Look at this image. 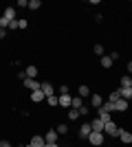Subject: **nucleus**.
Listing matches in <instances>:
<instances>
[{
	"label": "nucleus",
	"instance_id": "obj_1",
	"mask_svg": "<svg viewBox=\"0 0 132 147\" xmlns=\"http://www.w3.org/2000/svg\"><path fill=\"white\" fill-rule=\"evenodd\" d=\"M88 143L95 147L104 145V132H90V136H88Z\"/></svg>",
	"mask_w": 132,
	"mask_h": 147
},
{
	"label": "nucleus",
	"instance_id": "obj_2",
	"mask_svg": "<svg viewBox=\"0 0 132 147\" xmlns=\"http://www.w3.org/2000/svg\"><path fill=\"white\" fill-rule=\"evenodd\" d=\"M104 129H106L108 136H119V134H121V127L117 125V123H112V121L106 123V125H104Z\"/></svg>",
	"mask_w": 132,
	"mask_h": 147
},
{
	"label": "nucleus",
	"instance_id": "obj_3",
	"mask_svg": "<svg viewBox=\"0 0 132 147\" xmlns=\"http://www.w3.org/2000/svg\"><path fill=\"white\" fill-rule=\"evenodd\" d=\"M22 84H24V88H29V90H40V86H42V84H40L38 79H29V77H26L24 81H22Z\"/></svg>",
	"mask_w": 132,
	"mask_h": 147
},
{
	"label": "nucleus",
	"instance_id": "obj_4",
	"mask_svg": "<svg viewBox=\"0 0 132 147\" xmlns=\"http://www.w3.org/2000/svg\"><path fill=\"white\" fill-rule=\"evenodd\" d=\"M90 132H93V127H90V123H84L82 127H79V138H82V141L86 138V141H88V136H90Z\"/></svg>",
	"mask_w": 132,
	"mask_h": 147
},
{
	"label": "nucleus",
	"instance_id": "obj_5",
	"mask_svg": "<svg viewBox=\"0 0 132 147\" xmlns=\"http://www.w3.org/2000/svg\"><path fill=\"white\" fill-rule=\"evenodd\" d=\"M57 99H60V105H62V108H70V103H73V97H70V94H57Z\"/></svg>",
	"mask_w": 132,
	"mask_h": 147
},
{
	"label": "nucleus",
	"instance_id": "obj_6",
	"mask_svg": "<svg viewBox=\"0 0 132 147\" xmlns=\"http://www.w3.org/2000/svg\"><path fill=\"white\" fill-rule=\"evenodd\" d=\"M2 18H7L9 22H16V7H7L5 13H2Z\"/></svg>",
	"mask_w": 132,
	"mask_h": 147
},
{
	"label": "nucleus",
	"instance_id": "obj_7",
	"mask_svg": "<svg viewBox=\"0 0 132 147\" xmlns=\"http://www.w3.org/2000/svg\"><path fill=\"white\" fill-rule=\"evenodd\" d=\"M128 110V101L126 99H117L114 101V112H126Z\"/></svg>",
	"mask_w": 132,
	"mask_h": 147
},
{
	"label": "nucleus",
	"instance_id": "obj_8",
	"mask_svg": "<svg viewBox=\"0 0 132 147\" xmlns=\"http://www.w3.org/2000/svg\"><path fill=\"white\" fill-rule=\"evenodd\" d=\"M101 103H104L101 94H90V105H93V108H97V110H99V108H101Z\"/></svg>",
	"mask_w": 132,
	"mask_h": 147
},
{
	"label": "nucleus",
	"instance_id": "obj_9",
	"mask_svg": "<svg viewBox=\"0 0 132 147\" xmlns=\"http://www.w3.org/2000/svg\"><path fill=\"white\" fill-rule=\"evenodd\" d=\"M57 136H60V134H57L55 129H49V134L44 136V141L49 143V145H53V143H57Z\"/></svg>",
	"mask_w": 132,
	"mask_h": 147
},
{
	"label": "nucleus",
	"instance_id": "obj_10",
	"mask_svg": "<svg viewBox=\"0 0 132 147\" xmlns=\"http://www.w3.org/2000/svg\"><path fill=\"white\" fill-rule=\"evenodd\" d=\"M97 112H99V117H97V119H99V121L104 123V125L112 121V117H110V112H104V110H101V108H99V110H97Z\"/></svg>",
	"mask_w": 132,
	"mask_h": 147
},
{
	"label": "nucleus",
	"instance_id": "obj_11",
	"mask_svg": "<svg viewBox=\"0 0 132 147\" xmlns=\"http://www.w3.org/2000/svg\"><path fill=\"white\" fill-rule=\"evenodd\" d=\"M44 145H46L44 136H33V138H31V145H29V147H44Z\"/></svg>",
	"mask_w": 132,
	"mask_h": 147
},
{
	"label": "nucleus",
	"instance_id": "obj_12",
	"mask_svg": "<svg viewBox=\"0 0 132 147\" xmlns=\"http://www.w3.org/2000/svg\"><path fill=\"white\" fill-rule=\"evenodd\" d=\"M119 138H121V143H126V145H130V143H132V134L128 132V129H121Z\"/></svg>",
	"mask_w": 132,
	"mask_h": 147
},
{
	"label": "nucleus",
	"instance_id": "obj_13",
	"mask_svg": "<svg viewBox=\"0 0 132 147\" xmlns=\"http://www.w3.org/2000/svg\"><path fill=\"white\" fill-rule=\"evenodd\" d=\"M119 97L126 99V101H130L132 99V88H119Z\"/></svg>",
	"mask_w": 132,
	"mask_h": 147
},
{
	"label": "nucleus",
	"instance_id": "obj_14",
	"mask_svg": "<svg viewBox=\"0 0 132 147\" xmlns=\"http://www.w3.org/2000/svg\"><path fill=\"white\" fill-rule=\"evenodd\" d=\"M40 90L44 92V97H51V94L55 92V88L51 86V84H42V86H40Z\"/></svg>",
	"mask_w": 132,
	"mask_h": 147
},
{
	"label": "nucleus",
	"instance_id": "obj_15",
	"mask_svg": "<svg viewBox=\"0 0 132 147\" xmlns=\"http://www.w3.org/2000/svg\"><path fill=\"white\" fill-rule=\"evenodd\" d=\"M42 99H46V97H44V92H42V90H33V92H31V101H35V103H40Z\"/></svg>",
	"mask_w": 132,
	"mask_h": 147
},
{
	"label": "nucleus",
	"instance_id": "obj_16",
	"mask_svg": "<svg viewBox=\"0 0 132 147\" xmlns=\"http://www.w3.org/2000/svg\"><path fill=\"white\" fill-rule=\"evenodd\" d=\"M26 77H29V79H35V77H38V68L35 66H26Z\"/></svg>",
	"mask_w": 132,
	"mask_h": 147
},
{
	"label": "nucleus",
	"instance_id": "obj_17",
	"mask_svg": "<svg viewBox=\"0 0 132 147\" xmlns=\"http://www.w3.org/2000/svg\"><path fill=\"white\" fill-rule=\"evenodd\" d=\"M90 127H93V132H104V123H101L99 119H95V121L90 123Z\"/></svg>",
	"mask_w": 132,
	"mask_h": 147
},
{
	"label": "nucleus",
	"instance_id": "obj_18",
	"mask_svg": "<svg viewBox=\"0 0 132 147\" xmlns=\"http://www.w3.org/2000/svg\"><path fill=\"white\" fill-rule=\"evenodd\" d=\"M101 110L112 114V112H114V103H112V101H104V103H101Z\"/></svg>",
	"mask_w": 132,
	"mask_h": 147
},
{
	"label": "nucleus",
	"instance_id": "obj_19",
	"mask_svg": "<svg viewBox=\"0 0 132 147\" xmlns=\"http://www.w3.org/2000/svg\"><path fill=\"white\" fill-rule=\"evenodd\" d=\"M121 88H132V77H130V75L121 77Z\"/></svg>",
	"mask_w": 132,
	"mask_h": 147
},
{
	"label": "nucleus",
	"instance_id": "obj_20",
	"mask_svg": "<svg viewBox=\"0 0 132 147\" xmlns=\"http://www.w3.org/2000/svg\"><path fill=\"white\" fill-rule=\"evenodd\" d=\"M101 66H104V68H112V59H110V55L101 57Z\"/></svg>",
	"mask_w": 132,
	"mask_h": 147
},
{
	"label": "nucleus",
	"instance_id": "obj_21",
	"mask_svg": "<svg viewBox=\"0 0 132 147\" xmlns=\"http://www.w3.org/2000/svg\"><path fill=\"white\" fill-rule=\"evenodd\" d=\"M77 94H79V97H88V94H90V88H88V86H79V90H77Z\"/></svg>",
	"mask_w": 132,
	"mask_h": 147
},
{
	"label": "nucleus",
	"instance_id": "obj_22",
	"mask_svg": "<svg viewBox=\"0 0 132 147\" xmlns=\"http://www.w3.org/2000/svg\"><path fill=\"white\" fill-rule=\"evenodd\" d=\"M55 132H57V134H60V136L68 134V127H66V123H62V125H57V127H55Z\"/></svg>",
	"mask_w": 132,
	"mask_h": 147
},
{
	"label": "nucleus",
	"instance_id": "obj_23",
	"mask_svg": "<svg viewBox=\"0 0 132 147\" xmlns=\"http://www.w3.org/2000/svg\"><path fill=\"white\" fill-rule=\"evenodd\" d=\"M46 101H49V105H60V99H57V94H51V97H46Z\"/></svg>",
	"mask_w": 132,
	"mask_h": 147
},
{
	"label": "nucleus",
	"instance_id": "obj_24",
	"mask_svg": "<svg viewBox=\"0 0 132 147\" xmlns=\"http://www.w3.org/2000/svg\"><path fill=\"white\" fill-rule=\"evenodd\" d=\"M68 119H70V121H77V119H79V110L70 108V110H68Z\"/></svg>",
	"mask_w": 132,
	"mask_h": 147
},
{
	"label": "nucleus",
	"instance_id": "obj_25",
	"mask_svg": "<svg viewBox=\"0 0 132 147\" xmlns=\"http://www.w3.org/2000/svg\"><path fill=\"white\" fill-rule=\"evenodd\" d=\"M70 108L79 110V108H82V97H73V103H70Z\"/></svg>",
	"mask_w": 132,
	"mask_h": 147
},
{
	"label": "nucleus",
	"instance_id": "obj_26",
	"mask_svg": "<svg viewBox=\"0 0 132 147\" xmlns=\"http://www.w3.org/2000/svg\"><path fill=\"white\" fill-rule=\"evenodd\" d=\"M40 7H42V2H40V0H29V9H33V11H35V9H40Z\"/></svg>",
	"mask_w": 132,
	"mask_h": 147
},
{
	"label": "nucleus",
	"instance_id": "obj_27",
	"mask_svg": "<svg viewBox=\"0 0 132 147\" xmlns=\"http://www.w3.org/2000/svg\"><path fill=\"white\" fill-rule=\"evenodd\" d=\"M117 99H121V97H119V90H114V92H110V94H108V101H112V103L117 101Z\"/></svg>",
	"mask_w": 132,
	"mask_h": 147
},
{
	"label": "nucleus",
	"instance_id": "obj_28",
	"mask_svg": "<svg viewBox=\"0 0 132 147\" xmlns=\"http://www.w3.org/2000/svg\"><path fill=\"white\" fill-rule=\"evenodd\" d=\"M0 29H9V20L7 18H0Z\"/></svg>",
	"mask_w": 132,
	"mask_h": 147
},
{
	"label": "nucleus",
	"instance_id": "obj_29",
	"mask_svg": "<svg viewBox=\"0 0 132 147\" xmlns=\"http://www.w3.org/2000/svg\"><path fill=\"white\" fill-rule=\"evenodd\" d=\"M95 53H97V55H101V57H104V46H101V44H97V46H95Z\"/></svg>",
	"mask_w": 132,
	"mask_h": 147
},
{
	"label": "nucleus",
	"instance_id": "obj_30",
	"mask_svg": "<svg viewBox=\"0 0 132 147\" xmlns=\"http://www.w3.org/2000/svg\"><path fill=\"white\" fill-rule=\"evenodd\" d=\"M26 26H29L26 20H18V29H26Z\"/></svg>",
	"mask_w": 132,
	"mask_h": 147
},
{
	"label": "nucleus",
	"instance_id": "obj_31",
	"mask_svg": "<svg viewBox=\"0 0 132 147\" xmlns=\"http://www.w3.org/2000/svg\"><path fill=\"white\" fill-rule=\"evenodd\" d=\"M60 94H68V86L64 84V86H60Z\"/></svg>",
	"mask_w": 132,
	"mask_h": 147
},
{
	"label": "nucleus",
	"instance_id": "obj_32",
	"mask_svg": "<svg viewBox=\"0 0 132 147\" xmlns=\"http://www.w3.org/2000/svg\"><path fill=\"white\" fill-rule=\"evenodd\" d=\"M86 114H88V108L82 105V108H79V117H86Z\"/></svg>",
	"mask_w": 132,
	"mask_h": 147
},
{
	"label": "nucleus",
	"instance_id": "obj_33",
	"mask_svg": "<svg viewBox=\"0 0 132 147\" xmlns=\"http://www.w3.org/2000/svg\"><path fill=\"white\" fill-rule=\"evenodd\" d=\"M9 29H11V31L18 29V20H16V22H9Z\"/></svg>",
	"mask_w": 132,
	"mask_h": 147
},
{
	"label": "nucleus",
	"instance_id": "obj_34",
	"mask_svg": "<svg viewBox=\"0 0 132 147\" xmlns=\"http://www.w3.org/2000/svg\"><path fill=\"white\" fill-rule=\"evenodd\" d=\"M0 147H11V143L9 141H0Z\"/></svg>",
	"mask_w": 132,
	"mask_h": 147
},
{
	"label": "nucleus",
	"instance_id": "obj_35",
	"mask_svg": "<svg viewBox=\"0 0 132 147\" xmlns=\"http://www.w3.org/2000/svg\"><path fill=\"white\" fill-rule=\"evenodd\" d=\"M2 37H7V29H0V40Z\"/></svg>",
	"mask_w": 132,
	"mask_h": 147
},
{
	"label": "nucleus",
	"instance_id": "obj_36",
	"mask_svg": "<svg viewBox=\"0 0 132 147\" xmlns=\"http://www.w3.org/2000/svg\"><path fill=\"white\" fill-rule=\"evenodd\" d=\"M128 73H132V61H128Z\"/></svg>",
	"mask_w": 132,
	"mask_h": 147
},
{
	"label": "nucleus",
	"instance_id": "obj_37",
	"mask_svg": "<svg viewBox=\"0 0 132 147\" xmlns=\"http://www.w3.org/2000/svg\"><path fill=\"white\" fill-rule=\"evenodd\" d=\"M44 147H60V145H57V143H53V145H49V143H46Z\"/></svg>",
	"mask_w": 132,
	"mask_h": 147
},
{
	"label": "nucleus",
	"instance_id": "obj_38",
	"mask_svg": "<svg viewBox=\"0 0 132 147\" xmlns=\"http://www.w3.org/2000/svg\"><path fill=\"white\" fill-rule=\"evenodd\" d=\"M26 147H29V145H26Z\"/></svg>",
	"mask_w": 132,
	"mask_h": 147
}]
</instances>
